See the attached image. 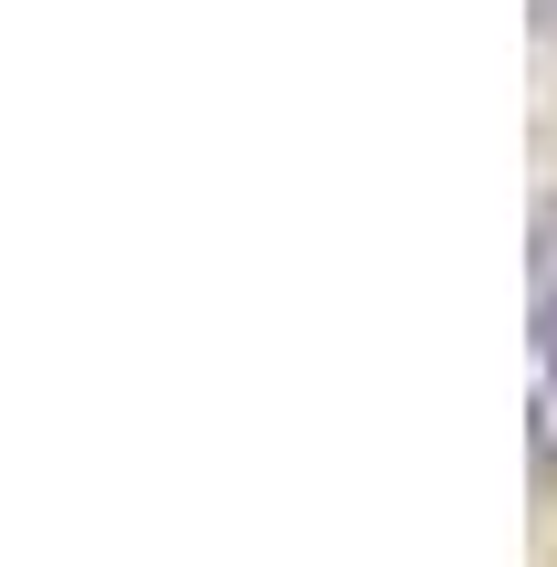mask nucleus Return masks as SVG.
Listing matches in <instances>:
<instances>
[{
	"label": "nucleus",
	"mask_w": 557,
	"mask_h": 567,
	"mask_svg": "<svg viewBox=\"0 0 557 567\" xmlns=\"http://www.w3.org/2000/svg\"><path fill=\"white\" fill-rule=\"evenodd\" d=\"M526 337H537V484L557 494V200L537 210V264H526Z\"/></svg>",
	"instance_id": "1"
}]
</instances>
